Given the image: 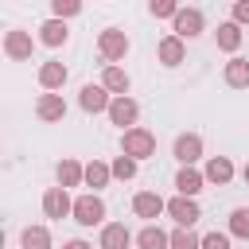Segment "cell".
<instances>
[{"label":"cell","instance_id":"1","mask_svg":"<svg viewBox=\"0 0 249 249\" xmlns=\"http://www.w3.org/2000/svg\"><path fill=\"white\" fill-rule=\"evenodd\" d=\"M121 156H132L136 163L140 160H148V156H156V136L148 132V128H128V132H121Z\"/></svg>","mask_w":249,"mask_h":249},{"label":"cell","instance_id":"2","mask_svg":"<svg viewBox=\"0 0 249 249\" xmlns=\"http://www.w3.org/2000/svg\"><path fill=\"white\" fill-rule=\"evenodd\" d=\"M97 51H101L105 66H117V62L128 54V35H124V31H117V27H105V31L97 35Z\"/></svg>","mask_w":249,"mask_h":249},{"label":"cell","instance_id":"3","mask_svg":"<svg viewBox=\"0 0 249 249\" xmlns=\"http://www.w3.org/2000/svg\"><path fill=\"white\" fill-rule=\"evenodd\" d=\"M74 222L78 226H105V202L101 195H78L74 198Z\"/></svg>","mask_w":249,"mask_h":249},{"label":"cell","instance_id":"4","mask_svg":"<svg viewBox=\"0 0 249 249\" xmlns=\"http://www.w3.org/2000/svg\"><path fill=\"white\" fill-rule=\"evenodd\" d=\"M43 214L54 218V222L74 218V198H70V191H66V187H47V191H43Z\"/></svg>","mask_w":249,"mask_h":249},{"label":"cell","instance_id":"5","mask_svg":"<svg viewBox=\"0 0 249 249\" xmlns=\"http://www.w3.org/2000/svg\"><path fill=\"white\" fill-rule=\"evenodd\" d=\"M202 27H206V19H202V12L198 8H179V16L171 19V31H175V39H198L202 35Z\"/></svg>","mask_w":249,"mask_h":249},{"label":"cell","instance_id":"6","mask_svg":"<svg viewBox=\"0 0 249 249\" xmlns=\"http://www.w3.org/2000/svg\"><path fill=\"white\" fill-rule=\"evenodd\" d=\"M171 156L183 163V167H195L202 160V136L198 132H179L175 144H171Z\"/></svg>","mask_w":249,"mask_h":249},{"label":"cell","instance_id":"7","mask_svg":"<svg viewBox=\"0 0 249 249\" xmlns=\"http://www.w3.org/2000/svg\"><path fill=\"white\" fill-rule=\"evenodd\" d=\"M132 214L144 218L148 226H156V218L167 214V202H163L156 191H136V195H132Z\"/></svg>","mask_w":249,"mask_h":249},{"label":"cell","instance_id":"8","mask_svg":"<svg viewBox=\"0 0 249 249\" xmlns=\"http://www.w3.org/2000/svg\"><path fill=\"white\" fill-rule=\"evenodd\" d=\"M78 105H82L86 113H109V105H113V93H109L101 82H97V86H93V82H86V86L78 89Z\"/></svg>","mask_w":249,"mask_h":249},{"label":"cell","instance_id":"9","mask_svg":"<svg viewBox=\"0 0 249 249\" xmlns=\"http://www.w3.org/2000/svg\"><path fill=\"white\" fill-rule=\"evenodd\" d=\"M167 214L175 218V226L179 230H191L198 218H202V210H198V202L195 198H183V195H175V198H167Z\"/></svg>","mask_w":249,"mask_h":249},{"label":"cell","instance_id":"10","mask_svg":"<svg viewBox=\"0 0 249 249\" xmlns=\"http://www.w3.org/2000/svg\"><path fill=\"white\" fill-rule=\"evenodd\" d=\"M136 117H140V105H136L132 97H113V105H109V121H113L121 132L136 128Z\"/></svg>","mask_w":249,"mask_h":249},{"label":"cell","instance_id":"11","mask_svg":"<svg viewBox=\"0 0 249 249\" xmlns=\"http://www.w3.org/2000/svg\"><path fill=\"white\" fill-rule=\"evenodd\" d=\"M132 241H136V237L128 233L124 222H105L101 233H97V249H128Z\"/></svg>","mask_w":249,"mask_h":249},{"label":"cell","instance_id":"12","mask_svg":"<svg viewBox=\"0 0 249 249\" xmlns=\"http://www.w3.org/2000/svg\"><path fill=\"white\" fill-rule=\"evenodd\" d=\"M66 78H70V70H66V62H58V58H51V62H43V66H39V86H43L47 93L62 89V86H66Z\"/></svg>","mask_w":249,"mask_h":249},{"label":"cell","instance_id":"13","mask_svg":"<svg viewBox=\"0 0 249 249\" xmlns=\"http://www.w3.org/2000/svg\"><path fill=\"white\" fill-rule=\"evenodd\" d=\"M101 86H105L113 97H128L132 78H128V70H124V66H105V70H101Z\"/></svg>","mask_w":249,"mask_h":249},{"label":"cell","instance_id":"14","mask_svg":"<svg viewBox=\"0 0 249 249\" xmlns=\"http://www.w3.org/2000/svg\"><path fill=\"white\" fill-rule=\"evenodd\" d=\"M202 175H206V183L226 187V183L233 179V160H230V156H210V160H206V167H202Z\"/></svg>","mask_w":249,"mask_h":249},{"label":"cell","instance_id":"15","mask_svg":"<svg viewBox=\"0 0 249 249\" xmlns=\"http://www.w3.org/2000/svg\"><path fill=\"white\" fill-rule=\"evenodd\" d=\"M202 183H206V175H202L198 167H179V171H175V191H179L183 198H195V195L202 191Z\"/></svg>","mask_w":249,"mask_h":249},{"label":"cell","instance_id":"16","mask_svg":"<svg viewBox=\"0 0 249 249\" xmlns=\"http://www.w3.org/2000/svg\"><path fill=\"white\" fill-rule=\"evenodd\" d=\"M35 117H39V121H62V117H66L62 93H43V97L35 101Z\"/></svg>","mask_w":249,"mask_h":249},{"label":"cell","instance_id":"17","mask_svg":"<svg viewBox=\"0 0 249 249\" xmlns=\"http://www.w3.org/2000/svg\"><path fill=\"white\" fill-rule=\"evenodd\" d=\"M54 175H58V187H66V191H70V187H82V183H86V163H78V160L66 156V160L54 167Z\"/></svg>","mask_w":249,"mask_h":249},{"label":"cell","instance_id":"18","mask_svg":"<svg viewBox=\"0 0 249 249\" xmlns=\"http://www.w3.org/2000/svg\"><path fill=\"white\" fill-rule=\"evenodd\" d=\"M4 54L16 58V62L31 58V35H27V31H8V35H4Z\"/></svg>","mask_w":249,"mask_h":249},{"label":"cell","instance_id":"19","mask_svg":"<svg viewBox=\"0 0 249 249\" xmlns=\"http://www.w3.org/2000/svg\"><path fill=\"white\" fill-rule=\"evenodd\" d=\"M156 54H160V62H163V66H179V62L187 58V47H183V39L163 35V39H160V47H156Z\"/></svg>","mask_w":249,"mask_h":249},{"label":"cell","instance_id":"20","mask_svg":"<svg viewBox=\"0 0 249 249\" xmlns=\"http://www.w3.org/2000/svg\"><path fill=\"white\" fill-rule=\"evenodd\" d=\"M222 78H226V86H233V89H245L249 86V58H230L226 62V70H222Z\"/></svg>","mask_w":249,"mask_h":249},{"label":"cell","instance_id":"21","mask_svg":"<svg viewBox=\"0 0 249 249\" xmlns=\"http://www.w3.org/2000/svg\"><path fill=\"white\" fill-rule=\"evenodd\" d=\"M66 39H70V27H66L62 19H47V23L39 27V43H43V47H62Z\"/></svg>","mask_w":249,"mask_h":249},{"label":"cell","instance_id":"22","mask_svg":"<svg viewBox=\"0 0 249 249\" xmlns=\"http://www.w3.org/2000/svg\"><path fill=\"white\" fill-rule=\"evenodd\" d=\"M136 249H171V233H163L160 226H144L136 233Z\"/></svg>","mask_w":249,"mask_h":249},{"label":"cell","instance_id":"23","mask_svg":"<svg viewBox=\"0 0 249 249\" xmlns=\"http://www.w3.org/2000/svg\"><path fill=\"white\" fill-rule=\"evenodd\" d=\"M214 39H218V47H222L226 54H233V51L241 47V27H237L233 19H226V23H218V31H214Z\"/></svg>","mask_w":249,"mask_h":249},{"label":"cell","instance_id":"24","mask_svg":"<svg viewBox=\"0 0 249 249\" xmlns=\"http://www.w3.org/2000/svg\"><path fill=\"white\" fill-rule=\"evenodd\" d=\"M109 179H113V167H109V163H101V160H89V163H86V187H93V195H97Z\"/></svg>","mask_w":249,"mask_h":249},{"label":"cell","instance_id":"25","mask_svg":"<svg viewBox=\"0 0 249 249\" xmlns=\"http://www.w3.org/2000/svg\"><path fill=\"white\" fill-rule=\"evenodd\" d=\"M19 245L23 249H51V230L47 226H27L19 233Z\"/></svg>","mask_w":249,"mask_h":249},{"label":"cell","instance_id":"26","mask_svg":"<svg viewBox=\"0 0 249 249\" xmlns=\"http://www.w3.org/2000/svg\"><path fill=\"white\" fill-rule=\"evenodd\" d=\"M230 233L241 237V241H249V206H237L230 214Z\"/></svg>","mask_w":249,"mask_h":249},{"label":"cell","instance_id":"27","mask_svg":"<svg viewBox=\"0 0 249 249\" xmlns=\"http://www.w3.org/2000/svg\"><path fill=\"white\" fill-rule=\"evenodd\" d=\"M171 249H202V237L195 230H175L171 233Z\"/></svg>","mask_w":249,"mask_h":249},{"label":"cell","instance_id":"28","mask_svg":"<svg viewBox=\"0 0 249 249\" xmlns=\"http://www.w3.org/2000/svg\"><path fill=\"white\" fill-rule=\"evenodd\" d=\"M109 167H113V179H124V183L136 175V160H132V156H117Z\"/></svg>","mask_w":249,"mask_h":249},{"label":"cell","instance_id":"29","mask_svg":"<svg viewBox=\"0 0 249 249\" xmlns=\"http://www.w3.org/2000/svg\"><path fill=\"white\" fill-rule=\"evenodd\" d=\"M148 12H152L156 19H175V16H179V4H175V0H152Z\"/></svg>","mask_w":249,"mask_h":249},{"label":"cell","instance_id":"30","mask_svg":"<svg viewBox=\"0 0 249 249\" xmlns=\"http://www.w3.org/2000/svg\"><path fill=\"white\" fill-rule=\"evenodd\" d=\"M51 12H54V19H62V23H66L70 16H78V12H82V4H78V0H54V4H51Z\"/></svg>","mask_w":249,"mask_h":249},{"label":"cell","instance_id":"31","mask_svg":"<svg viewBox=\"0 0 249 249\" xmlns=\"http://www.w3.org/2000/svg\"><path fill=\"white\" fill-rule=\"evenodd\" d=\"M202 249H230V233H218V230L202 233Z\"/></svg>","mask_w":249,"mask_h":249},{"label":"cell","instance_id":"32","mask_svg":"<svg viewBox=\"0 0 249 249\" xmlns=\"http://www.w3.org/2000/svg\"><path fill=\"white\" fill-rule=\"evenodd\" d=\"M233 23H237V27L249 23V0H237V4H233Z\"/></svg>","mask_w":249,"mask_h":249},{"label":"cell","instance_id":"33","mask_svg":"<svg viewBox=\"0 0 249 249\" xmlns=\"http://www.w3.org/2000/svg\"><path fill=\"white\" fill-rule=\"evenodd\" d=\"M62 249H93V245H86V241H82V237H74V241H66V245H62Z\"/></svg>","mask_w":249,"mask_h":249},{"label":"cell","instance_id":"34","mask_svg":"<svg viewBox=\"0 0 249 249\" xmlns=\"http://www.w3.org/2000/svg\"><path fill=\"white\" fill-rule=\"evenodd\" d=\"M241 179H245V183H249V163H245V167H241Z\"/></svg>","mask_w":249,"mask_h":249}]
</instances>
